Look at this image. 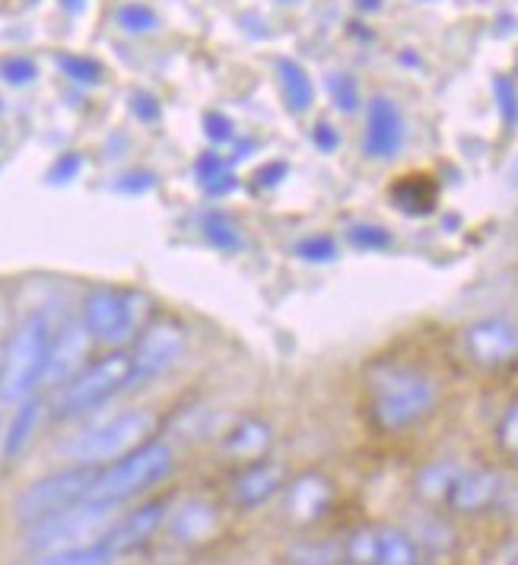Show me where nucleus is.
<instances>
[{"mask_svg":"<svg viewBox=\"0 0 518 565\" xmlns=\"http://www.w3.org/2000/svg\"><path fill=\"white\" fill-rule=\"evenodd\" d=\"M154 302L140 289H118V286H93L83 296L80 321L93 334L96 343L105 347H125L130 337H137L154 318Z\"/></svg>","mask_w":518,"mask_h":565,"instance_id":"3","label":"nucleus"},{"mask_svg":"<svg viewBox=\"0 0 518 565\" xmlns=\"http://www.w3.org/2000/svg\"><path fill=\"white\" fill-rule=\"evenodd\" d=\"M335 505V483L325 473H299L293 483L284 487V514L296 527L318 524Z\"/></svg>","mask_w":518,"mask_h":565,"instance_id":"11","label":"nucleus"},{"mask_svg":"<svg viewBox=\"0 0 518 565\" xmlns=\"http://www.w3.org/2000/svg\"><path fill=\"white\" fill-rule=\"evenodd\" d=\"M172 467H176L172 448L154 438V441L140 445L137 451H130L128 458L103 467L89 499L108 502V505H125L130 499L144 495L147 489H154L156 483H162L172 473Z\"/></svg>","mask_w":518,"mask_h":565,"instance_id":"4","label":"nucleus"},{"mask_svg":"<svg viewBox=\"0 0 518 565\" xmlns=\"http://www.w3.org/2000/svg\"><path fill=\"white\" fill-rule=\"evenodd\" d=\"M503 477L490 470V467H474V470H465L458 487L448 499V509L455 514H484L490 512L493 505L499 502L503 495Z\"/></svg>","mask_w":518,"mask_h":565,"instance_id":"16","label":"nucleus"},{"mask_svg":"<svg viewBox=\"0 0 518 565\" xmlns=\"http://www.w3.org/2000/svg\"><path fill=\"white\" fill-rule=\"evenodd\" d=\"M404 147V115L389 96H376L366 115L363 153L369 159H394Z\"/></svg>","mask_w":518,"mask_h":565,"instance_id":"14","label":"nucleus"},{"mask_svg":"<svg viewBox=\"0 0 518 565\" xmlns=\"http://www.w3.org/2000/svg\"><path fill=\"white\" fill-rule=\"evenodd\" d=\"M277 77H281V86H284V99L289 105V111L306 115L315 105V86H311L306 67L296 64L293 57H281L277 61Z\"/></svg>","mask_w":518,"mask_h":565,"instance_id":"21","label":"nucleus"},{"mask_svg":"<svg viewBox=\"0 0 518 565\" xmlns=\"http://www.w3.org/2000/svg\"><path fill=\"white\" fill-rule=\"evenodd\" d=\"M134 382V362L125 350H112L103 360L89 362L71 385H64L54 394L52 411L57 419H77L86 416L105 401H112L118 391Z\"/></svg>","mask_w":518,"mask_h":565,"instance_id":"6","label":"nucleus"},{"mask_svg":"<svg viewBox=\"0 0 518 565\" xmlns=\"http://www.w3.org/2000/svg\"><path fill=\"white\" fill-rule=\"evenodd\" d=\"M115 559V553L108 550V543H89V546H74V550H54V553H42L32 556L29 565H108Z\"/></svg>","mask_w":518,"mask_h":565,"instance_id":"24","label":"nucleus"},{"mask_svg":"<svg viewBox=\"0 0 518 565\" xmlns=\"http://www.w3.org/2000/svg\"><path fill=\"white\" fill-rule=\"evenodd\" d=\"M360 7H363V10H379V0H363Z\"/></svg>","mask_w":518,"mask_h":565,"instance_id":"47","label":"nucleus"},{"mask_svg":"<svg viewBox=\"0 0 518 565\" xmlns=\"http://www.w3.org/2000/svg\"><path fill=\"white\" fill-rule=\"evenodd\" d=\"M61 7H64L67 13H80V10L86 7V0H61Z\"/></svg>","mask_w":518,"mask_h":565,"instance_id":"46","label":"nucleus"},{"mask_svg":"<svg viewBox=\"0 0 518 565\" xmlns=\"http://www.w3.org/2000/svg\"><path fill=\"white\" fill-rule=\"evenodd\" d=\"M52 337V318L45 311H29L10 328L0 356V404L20 407L23 401L35 397L45 379Z\"/></svg>","mask_w":518,"mask_h":565,"instance_id":"2","label":"nucleus"},{"mask_svg":"<svg viewBox=\"0 0 518 565\" xmlns=\"http://www.w3.org/2000/svg\"><path fill=\"white\" fill-rule=\"evenodd\" d=\"M343 543L337 540H296L286 550V565H343Z\"/></svg>","mask_w":518,"mask_h":565,"instance_id":"22","label":"nucleus"},{"mask_svg":"<svg viewBox=\"0 0 518 565\" xmlns=\"http://www.w3.org/2000/svg\"><path fill=\"white\" fill-rule=\"evenodd\" d=\"M465 350L484 369L506 365L518 356V328L506 318H480L465 331Z\"/></svg>","mask_w":518,"mask_h":565,"instance_id":"13","label":"nucleus"},{"mask_svg":"<svg viewBox=\"0 0 518 565\" xmlns=\"http://www.w3.org/2000/svg\"><path fill=\"white\" fill-rule=\"evenodd\" d=\"M379 565H420L416 540L398 527H379Z\"/></svg>","mask_w":518,"mask_h":565,"instance_id":"23","label":"nucleus"},{"mask_svg":"<svg viewBox=\"0 0 518 565\" xmlns=\"http://www.w3.org/2000/svg\"><path fill=\"white\" fill-rule=\"evenodd\" d=\"M57 67L61 74H67V79L83 83V86H96L103 79V64L86 54H57Z\"/></svg>","mask_w":518,"mask_h":565,"instance_id":"29","label":"nucleus"},{"mask_svg":"<svg viewBox=\"0 0 518 565\" xmlns=\"http://www.w3.org/2000/svg\"><path fill=\"white\" fill-rule=\"evenodd\" d=\"M391 198H394V204L401 206L404 213H430L433 204H436V188H433V181L430 179H401L394 184V191H391Z\"/></svg>","mask_w":518,"mask_h":565,"instance_id":"25","label":"nucleus"},{"mask_svg":"<svg viewBox=\"0 0 518 565\" xmlns=\"http://www.w3.org/2000/svg\"><path fill=\"white\" fill-rule=\"evenodd\" d=\"M296 255L303 257V260H309V264H328V260H335L337 257V242L331 235H306L303 242H296V248H293Z\"/></svg>","mask_w":518,"mask_h":565,"instance_id":"32","label":"nucleus"},{"mask_svg":"<svg viewBox=\"0 0 518 565\" xmlns=\"http://www.w3.org/2000/svg\"><path fill=\"white\" fill-rule=\"evenodd\" d=\"M420 565H423V563H420Z\"/></svg>","mask_w":518,"mask_h":565,"instance_id":"49","label":"nucleus"},{"mask_svg":"<svg viewBox=\"0 0 518 565\" xmlns=\"http://www.w3.org/2000/svg\"><path fill=\"white\" fill-rule=\"evenodd\" d=\"M159 429V416L154 411H125L112 416L108 423L83 433L77 441L67 445V455L77 463L108 467V463L128 458L140 445L154 441Z\"/></svg>","mask_w":518,"mask_h":565,"instance_id":"7","label":"nucleus"},{"mask_svg":"<svg viewBox=\"0 0 518 565\" xmlns=\"http://www.w3.org/2000/svg\"><path fill=\"white\" fill-rule=\"evenodd\" d=\"M80 169H83V159H80L77 153L57 156L54 166L49 169V181H52V184H67V181L77 179Z\"/></svg>","mask_w":518,"mask_h":565,"instance_id":"38","label":"nucleus"},{"mask_svg":"<svg viewBox=\"0 0 518 565\" xmlns=\"http://www.w3.org/2000/svg\"><path fill=\"white\" fill-rule=\"evenodd\" d=\"M462 473H465V467L458 461H448V458L426 463L414 480L416 499L426 509H448V499H452V492L458 487Z\"/></svg>","mask_w":518,"mask_h":565,"instance_id":"19","label":"nucleus"},{"mask_svg":"<svg viewBox=\"0 0 518 565\" xmlns=\"http://www.w3.org/2000/svg\"><path fill=\"white\" fill-rule=\"evenodd\" d=\"M204 130H208V137L213 143H230L235 137V125L226 115H220V111H208L204 115Z\"/></svg>","mask_w":518,"mask_h":565,"instance_id":"39","label":"nucleus"},{"mask_svg":"<svg viewBox=\"0 0 518 565\" xmlns=\"http://www.w3.org/2000/svg\"><path fill=\"white\" fill-rule=\"evenodd\" d=\"M286 172H289V166L277 159V162H267L264 169H258V172H255V181H258V188H277V184L286 179Z\"/></svg>","mask_w":518,"mask_h":565,"instance_id":"42","label":"nucleus"},{"mask_svg":"<svg viewBox=\"0 0 518 565\" xmlns=\"http://www.w3.org/2000/svg\"><path fill=\"white\" fill-rule=\"evenodd\" d=\"M493 93H496V103H499V111H503V121H506V128H516L518 125L516 83H512L509 77H496V83H493Z\"/></svg>","mask_w":518,"mask_h":565,"instance_id":"36","label":"nucleus"},{"mask_svg":"<svg viewBox=\"0 0 518 565\" xmlns=\"http://www.w3.org/2000/svg\"><path fill=\"white\" fill-rule=\"evenodd\" d=\"M328 93H331V99L340 111H347V115H353L357 108H360V86H357V79L347 77V74H331L328 79Z\"/></svg>","mask_w":518,"mask_h":565,"instance_id":"33","label":"nucleus"},{"mask_svg":"<svg viewBox=\"0 0 518 565\" xmlns=\"http://www.w3.org/2000/svg\"><path fill=\"white\" fill-rule=\"evenodd\" d=\"M188 350V331L176 318H154L140 334L134 337L130 362H134V382H154L166 375ZM130 382V385H134Z\"/></svg>","mask_w":518,"mask_h":565,"instance_id":"9","label":"nucleus"},{"mask_svg":"<svg viewBox=\"0 0 518 565\" xmlns=\"http://www.w3.org/2000/svg\"><path fill=\"white\" fill-rule=\"evenodd\" d=\"M271 448H274V429L271 423H264L258 416H245L239 419L233 429L223 436L220 451L239 463H258L264 458H271Z\"/></svg>","mask_w":518,"mask_h":565,"instance_id":"17","label":"nucleus"},{"mask_svg":"<svg viewBox=\"0 0 518 565\" xmlns=\"http://www.w3.org/2000/svg\"><path fill=\"white\" fill-rule=\"evenodd\" d=\"M118 505L83 499L77 505L57 512L49 521H39L27 527V550L32 556L54 553V550H74V546H89L99 543L108 534V527L118 518Z\"/></svg>","mask_w":518,"mask_h":565,"instance_id":"5","label":"nucleus"},{"mask_svg":"<svg viewBox=\"0 0 518 565\" xmlns=\"http://www.w3.org/2000/svg\"><path fill=\"white\" fill-rule=\"evenodd\" d=\"M166 521H169V502L166 499L144 502V505L130 509L121 518H115V524L105 534V543H108V550L115 556H128V553L144 550Z\"/></svg>","mask_w":518,"mask_h":565,"instance_id":"12","label":"nucleus"},{"mask_svg":"<svg viewBox=\"0 0 518 565\" xmlns=\"http://www.w3.org/2000/svg\"><path fill=\"white\" fill-rule=\"evenodd\" d=\"M156 184V175L154 172H130L125 179L118 181L115 188L118 191H125V194H140V191H150Z\"/></svg>","mask_w":518,"mask_h":565,"instance_id":"41","label":"nucleus"},{"mask_svg":"<svg viewBox=\"0 0 518 565\" xmlns=\"http://www.w3.org/2000/svg\"><path fill=\"white\" fill-rule=\"evenodd\" d=\"M284 3H296V0H284Z\"/></svg>","mask_w":518,"mask_h":565,"instance_id":"48","label":"nucleus"},{"mask_svg":"<svg viewBox=\"0 0 518 565\" xmlns=\"http://www.w3.org/2000/svg\"><path fill=\"white\" fill-rule=\"evenodd\" d=\"M0 77L7 79L10 86H27V83L39 77V64L27 54H13V57H7L0 64Z\"/></svg>","mask_w":518,"mask_h":565,"instance_id":"35","label":"nucleus"},{"mask_svg":"<svg viewBox=\"0 0 518 565\" xmlns=\"http://www.w3.org/2000/svg\"><path fill=\"white\" fill-rule=\"evenodd\" d=\"M204 191H208L210 198H226L230 191H235V175L230 172V175H223V179L210 181V184H204Z\"/></svg>","mask_w":518,"mask_h":565,"instance_id":"44","label":"nucleus"},{"mask_svg":"<svg viewBox=\"0 0 518 565\" xmlns=\"http://www.w3.org/2000/svg\"><path fill=\"white\" fill-rule=\"evenodd\" d=\"M115 20L130 35H147V32L159 29V17H156L154 7H147V3H125V7H118Z\"/></svg>","mask_w":518,"mask_h":565,"instance_id":"28","label":"nucleus"},{"mask_svg":"<svg viewBox=\"0 0 518 565\" xmlns=\"http://www.w3.org/2000/svg\"><path fill=\"white\" fill-rule=\"evenodd\" d=\"M284 487V467L277 461H271V458H264L258 463H245L235 473L230 495H233L235 509L252 512V509H261L264 502H271Z\"/></svg>","mask_w":518,"mask_h":565,"instance_id":"15","label":"nucleus"},{"mask_svg":"<svg viewBox=\"0 0 518 565\" xmlns=\"http://www.w3.org/2000/svg\"><path fill=\"white\" fill-rule=\"evenodd\" d=\"M496 441H499V451L506 458L518 461V397L509 404V411L503 413V419L496 426Z\"/></svg>","mask_w":518,"mask_h":565,"instance_id":"34","label":"nucleus"},{"mask_svg":"<svg viewBox=\"0 0 518 565\" xmlns=\"http://www.w3.org/2000/svg\"><path fill=\"white\" fill-rule=\"evenodd\" d=\"M42 416H45V404H42L39 397H29V401H23V404L17 407L13 419H10V429H7V436H3V458H7V461L20 458V455L27 451V445L32 441V436L39 433Z\"/></svg>","mask_w":518,"mask_h":565,"instance_id":"20","label":"nucleus"},{"mask_svg":"<svg viewBox=\"0 0 518 565\" xmlns=\"http://www.w3.org/2000/svg\"><path fill=\"white\" fill-rule=\"evenodd\" d=\"M7 337H10V328H7V315L0 309V356H3V343H7Z\"/></svg>","mask_w":518,"mask_h":565,"instance_id":"45","label":"nucleus"},{"mask_svg":"<svg viewBox=\"0 0 518 565\" xmlns=\"http://www.w3.org/2000/svg\"><path fill=\"white\" fill-rule=\"evenodd\" d=\"M130 111H134L140 121H147V125L159 121V115H162V108H159V103H156L150 93H134V96H130Z\"/></svg>","mask_w":518,"mask_h":565,"instance_id":"40","label":"nucleus"},{"mask_svg":"<svg viewBox=\"0 0 518 565\" xmlns=\"http://www.w3.org/2000/svg\"><path fill=\"white\" fill-rule=\"evenodd\" d=\"M166 524H169V534L176 543L194 546V543H204V540L213 537V531L220 524V512H216V505H210L208 499H184L179 509H172Z\"/></svg>","mask_w":518,"mask_h":565,"instance_id":"18","label":"nucleus"},{"mask_svg":"<svg viewBox=\"0 0 518 565\" xmlns=\"http://www.w3.org/2000/svg\"><path fill=\"white\" fill-rule=\"evenodd\" d=\"M343 559L350 565H379V527H357L343 540Z\"/></svg>","mask_w":518,"mask_h":565,"instance_id":"26","label":"nucleus"},{"mask_svg":"<svg viewBox=\"0 0 518 565\" xmlns=\"http://www.w3.org/2000/svg\"><path fill=\"white\" fill-rule=\"evenodd\" d=\"M311 140H315V147H318L321 153H335L337 143H340L337 130L331 128L328 121H318V125H315V134H311Z\"/></svg>","mask_w":518,"mask_h":565,"instance_id":"43","label":"nucleus"},{"mask_svg":"<svg viewBox=\"0 0 518 565\" xmlns=\"http://www.w3.org/2000/svg\"><path fill=\"white\" fill-rule=\"evenodd\" d=\"M426 546V550H433V553H448L452 546H455V531L436 518V514H430V518H423L420 521V527H416V546Z\"/></svg>","mask_w":518,"mask_h":565,"instance_id":"30","label":"nucleus"},{"mask_svg":"<svg viewBox=\"0 0 518 565\" xmlns=\"http://www.w3.org/2000/svg\"><path fill=\"white\" fill-rule=\"evenodd\" d=\"M347 242L360 252H385L391 245V232L379 223H353L347 230Z\"/></svg>","mask_w":518,"mask_h":565,"instance_id":"31","label":"nucleus"},{"mask_svg":"<svg viewBox=\"0 0 518 565\" xmlns=\"http://www.w3.org/2000/svg\"><path fill=\"white\" fill-rule=\"evenodd\" d=\"M440 387L414 365H376L369 372V413L379 429L404 433L436 411Z\"/></svg>","mask_w":518,"mask_h":565,"instance_id":"1","label":"nucleus"},{"mask_svg":"<svg viewBox=\"0 0 518 565\" xmlns=\"http://www.w3.org/2000/svg\"><path fill=\"white\" fill-rule=\"evenodd\" d=\"M204 235H208L210 245L220 248V252H239L242 248V232L235 230L233 220L226 213H220V210L204 216Z\"/></svg>","mask_w":518,"mask_h":565,"instance_id":"27","label":"nucleus"},{"mask_svg":"<svg viewBox=\"0 0 518 565\" xmlns=\"http://www.w3.org/2000/svg\"><path fill=\"white\" fill-rule=\"evenodd\" d=\"M93 334L86 331L83 321H67L61 324L52 337V350H49V365H45V379L42 387L45 391H61L64 385H71L80 372L89 365V350H93Z\"/></svg>","mask_w":518,"mask_h":565,"instance_id":"10","label":"nucleus"},{"mask_svg":"<svg viewBox=\"0 0 518 565\" xmlns=\"http://www.w3.org/2000/svg\"><path fill=\"white\" fill-rule=\"evenodd\" d=\"M194 175L201 179V184H210V181L230 175V162H226L220 153H204L198 162H194Z\"/></svg>","mask_w":518,"mask_h":565,"instance_id":"37","label":"nucleus"},{"mask_svg":"<svg viewBox=\"0 0 518 565\" xmlns=\"http://www.w3.org/2000/svg\"><path fill=\"white\" fill-rule=\"evenodd\" d=\"M103 467H89V463H74V467H64V470H54L49 477H39L32 480L13 502V518L32 527L39 521H49L57 512L77 505L83 499H89V492L96 487V477H99Z\"/></svg>","mask_w":518,"mask_h":565,"instance_id":"8","label":"nucleus"}]
</instances>
